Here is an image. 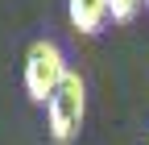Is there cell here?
Wrapping results in <instances>:
<instances>
[{
    "mask_svg": "<svg viewBox=\"0 0 149 145\" xmlns=\"http://www.w3.org/2000/svg\"><path fill=\"white\" fill-rule=\"evenodd\" d=\"M66 17H70V25H74V33H100L104 25H108V0H66Z\"/></svg>",
    "mask_w": 149,
    "mask_h": 145,
    "instance_id": "cell-3",
    "label": "cell"
},
{
    "mask_svg": "<svg viewBox=\"0 0 149 145\" xmlns=\"http://www.w3.org/2000/svg\"><path fill=\"white\" fill-rule=\"evenodd\" d=\"M141 4H145V0H108V13H112V21L128 25V21L141 13Z\"/></svg>",
    "mask_w": 149,
    "mask_h": 145,
    "instance_id": "cell-4",
    "label": "cell"
},
{
    "mask_svg": "<svg viewBox=\"0 0 149 145\" xmlns=\"http://www.w3.org/2000/svg\"><path fill=\"white\" fill-rule=\"evenodd\" d=\"M46 120H50V137L58 145H70L83 133V120H87V83H83L79 70H70V75L58 83V91L50 96Z\"/></svg>",
    "mask_w": 149,
    "mask_h": 145,
    "instance_id": "cell-1",
    "label": "cell"
},
{
    "mask_svg": "<svg viewBox=\"0 0 149 145\" xmlns=\"http://www.w3.org/2000/svg\"><path fill=\"white\" fill-rule=\"evenodd\" d=\"M66 75H70V66H66V54L58 42L37 38L25 50V96L33 104H50V96L58 91V83Z\"/></svg>",
    "mask_w": 149,
    "mask_h": 145,
    "instance_id": "cell-2",
    "label": "cell"
},
{
    "mask_svg": "<svg viewBox=\"0 0 149 145\" xmlns=\"http://www.w3.org/2000/svg\"><path fill=\"white\" fill-rule=\"evenodd\" d=\"M145 8H149V0H145Z\"/></svg>",
    "mask_w": 149,
    "mask_h": 145,
    "instance_id": "cell-5",
    "label": "cell"
}]
</instances>
